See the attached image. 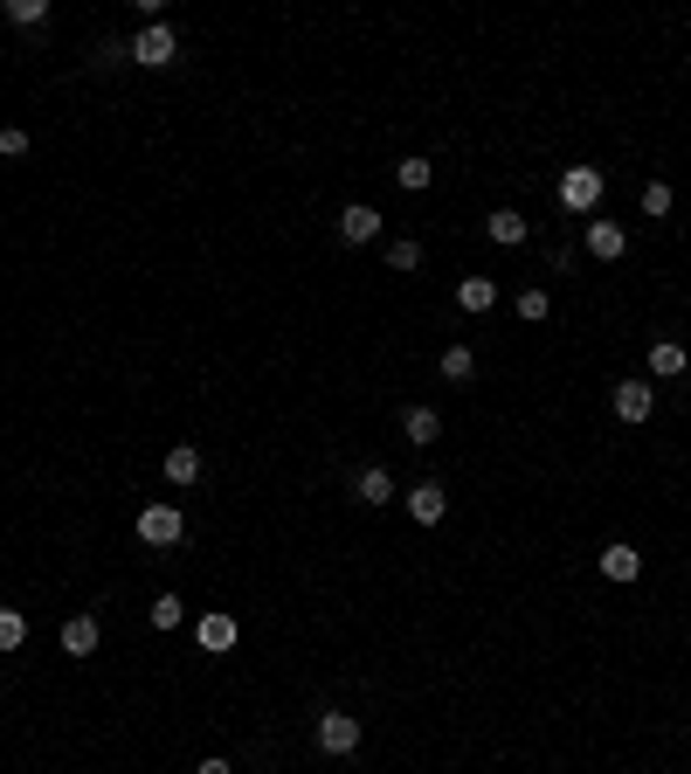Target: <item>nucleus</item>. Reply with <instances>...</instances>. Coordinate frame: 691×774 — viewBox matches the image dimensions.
Wrapping results in <instances>:
<instances>
[{"label": "nucleus", "mask_w": 691, "mask_h": 774, "mask_svg": "<svg viewBox=\"0 0 691 774\" xmlns=\"http://www.w3.org/2000/svg\"><path fill=\"white\" fill-rule=\"evenodd\" d=\"M602 166H567V174H560V207H567V215H594V207H602Z\"/></svg>", "instance_id": "f257e3e1"}, {"label": "nucleus", "mask_w": 691, "mask_h": 774, "mask_svg": "<svg viewBox=\"0 0 691 774\" xmlns=\"http://www.w3.org/2000/svg\"><path fill=\"white\" fill-rule=\"evenodd\" d=\"M98 644H104V622L98 616H69L63 622V657H98Z\"/></svg>", "instance_id": "9d476101"}, {"label": "nucleus", "mask_w": 691, "mask_h": 774, "mask_svg": "<svg viewBox=\"0 0 691 774\" xmlns=\"http://www.w3.org/2000/svg\"><path fill=\"white\" fill-rule=\"evenodd\" d=\"M609 408L623 415V422H650V408H657V388H650V381H623V388L609 394Z\"/></svg>", "instance_id": "0eeeda50"}, {"label": "nucleus", "mask_w": 691, "mask_h": 774, "mask_svg": "<svg viewBox=\"0 0 691 774\" xmlns=\"http://www.w3.org/2000/svg\"><path fill=\"white\" fill-rule=\"evenodd\" d=\"M457 305L471 312V318H484V312L498 305V284H491V277H463V284H457Z\"/></svg>", "instance_id": "f3484780"}, {"label": "nucleus", "mask_w": 691, "mask_h": 774, "mask_svg": "<svg viewBox=\"0 0 691 774\" xmlns=\"http://www.w3.org/2000/svg\"><path fill=\"white\" fill-rule=\"evenodd\" d=\"M194 774H235V767H229V761H221V753H208V761H201Z\"/></svg>", "instance_id": "bb28decb"}, {"label": "nucleus", "mask_w": 691, "mask_h": 774, "mask_svg": "<svg viewBox=\"0 0 691 774\" xmlns=\"http://www.w3.org/2000/svg\"><path fill=\"white\" fill-rule=\"evenodd\" d=\"M311 740H319V753H332V761H346L353 747H360V720H353V712H319V726H311Z\"/></svg>", "instance_id": "7ed1b4c3"}, {"label": "nucleus", "mask_w": 691, "mask_h": 774, "mask_svg": "<svg viewBox=\"0 0 691 774\" xmlns=\"http://www.w3.org/2000/svg\"><path fill=\"white\" fill-rule=\"evenodd\" d=\"M340 242H353V250H360V242H381V207L353 201L346 215H340Z\"/></svg>", "instance_id": "1a4fd4ad"}, {"label": "nucleus", "mask_w": 691, "mask_h": 774, "mask_svg": "<svg viewBox=\"0 0 691 774\" xmlns=\"http://www.w3.org/2000/svg\"><path fill=\"white\" fill-rule=\"evenodd\" d=\"M194 644L208 650V657L235 650V616H221V609H215V616H201V622H194Z\"/></svg>", "instance_id": "ddd939ff"}, {"label": "nucleus", "mask_w": 691, "mask_h": 774, "mask_svg": "<svg viewBox=\"0 0 691 774\" xmlns=\"http://www.w3.org/2000/svg\"><path fill=\"white\" fill-rule=\"evenodd\" d=\"M512 312H519V318H526V326H539V318H547V312H553V297H547V291H539V284H526V291H519V297H512Z\"/></svg>", "instance_id": "aec40b11"}, {"label": "nucleus", "mask_w": 691, "mask_h": 774, "mask_svg": "<svg viewBox=\"0 0 691 774\" xmlns=\"http://www.w3.org/2000/svg\"><path fill=\"white\" fill-rule=\"evenodd\" d=\"M395 180L408 187V194H422V187L436 180V166H428V160H401V166H395Z\"/></svg>", "instance_id": "5701e85b"}, {"label": "nucleus", "mask_w": 691, "mask_h": 774, "mask_svg": "<svg viewBox=\"0 0 691 774\" xmlns=\"http://www.w3.org/2000/svg\"><path fill=\"white\" fill-rule=\"evenodd\" d=\"M643 215H650V221L670 215V187H664V180H650V187H643Z\"/></svg>", "instance_id": "393cba45"}, {"label": "nucleus", "mask_w": 691, "mask_h": 774, "mask_svg": "<svg viewBox=\"0 0 691 774\" xmlns=\"http://www.w3.org/2000/svg\"><path fill=\"white\" fill-rule=\"evenodd\" d=\"M22 644H28V616H22V609H0V650L14 657Z\"/></svg>", "instance_id": "412c9836"}, {"label": "nucleus", "mask_w": 691, "mask_h": 774, "mask_svg": "<svg viewBox=\"0 0 691 774\" xmlns=\"http://www.w3.org/2000/svg\"><path fill=\"white\" fill-rule=\"evenodd\" d=\"M602 574H609V581H637V574H643V554L615 540V546H602Z\"/></svg>", "instance_id": "dca6fc26"}, {"label": "nucleus", "mask_w": 691, "mask_h": 774, "mask_svg": "<svg viewBox=\"0 0 691 774\" xmlns=\"http://www.w3.org/2000/svg\"><path fill=\"white\" fill-rule=\"evenodd\" d=\"M132 63H139V69H166V63H180V35L166 28V22H145V28L132 35Z\"/></svg>", "instance_id": "f03ea898"}, {"label": "nucleus", "mask_w": 691, "mask_h": 774, "mask_svg": "<svg viewBox=\"0 0 691 774\" xmlns=\"http://www.w3.org/2000/svg\"><path fill=\"white\" fill-rule=\"evenodd\" d=\"M401 505H408V519H415V525H443V512H450V491H443L436 478H422V484L401 491Z\"/></svg>", "instance_id": "423d86ee"}, {"label": "nucleus", "mask_w": 691, "mask_h": 774, "mask_svg": "<svg viewBox=\"0 0 691 774\" xmlns=\"http://www.w3.org/2000/svg\"><path fill=\"white\" fill-rule=\"evenodd\" d=\"M484 236H491L498 250H519V242L533 236V221L519 215V207H491V215H484Z\"/></svg>", "instance_id": "6e6552de"}, {"label": "nucleus", "mask_w": 691, "mask_h": 774, "mask_svg": "<svg viewBox=\"0 0 691 774\" xmlns=\"http://www.w3.org/2000/svg\"><path fill=\"white\" fill-rule=\"evenodd\" d=\"M436 367H443V381H457V388H463V381H477V353H471V346H450Z\"/></svg>", "instance_id": "6ab92c4d"}, {"label": "nucleus", "mask_w": 691, "mask_h": 774, "mask_svg": "<svg viewBox=\"0 0 691 774\" xmlns=\"http://www.w3.org/2000/svg\"><path fill=\"white\" fill-rule=\"evenodd\" d=\"M0 153L22 160V153H28V131H22V125H8V131H0Z\"/></svg>", "instance_id": "a878e982"}, {"label": "nucleus", "mask_w": 691, "mask_h": 774, "mask_svg": "<svg viewBox=\"0 0 691 774\" xmlns=\"http://www.w3.org/2000/svg\"><path fill=\"white\" fill-rule=\"evenodd\" d=\"M139 540H145V546H180V540H187L180 505H145V512H139Z\"/></svg>", "instance_id": "39448f33"}, {"label": "nucleus", "mask_w": 691, "mask_h": 774, "mask_svg": "<svg viewBox=\"0 0 691 774\" xmlns=\"http://www.w3.org/2000/svg\"><path fill=\"white\" fill-rule=\"evenodd\" d=\"M145 616H153V630H180V595H159Z\"/></svg>", "instance_id": "b1692460"}, {"label": "nucleus", "mask_w": 691, "mask_h": 774, "mask_svg": "<svg viewBox=\"0 0 691 774\" xmlns=\"http://www.w3.org/2000/svg\"><path fill=\"white\" fill-rule=\"evenodd\" d=\"M387 270H395V277H415V270H422V242H415V236L387 242Z\"/></svg>", "instance_id": "a211bd4d"}, {"label": "nucleus", "mask_w": 691, "mask_h": 774, "mask_svg": "<svg viewBox=\"0 0 691 774\" xmlns=\"http://www.w3.org/2000/svg\"><path fill=\"white\" fill-rule=\"evenodd\" d=\"M159 470H166V484H174V491L201 484V449H194V443H174V449L159 457Z\"/></svg>", "instance_id": "9b49d317"}, {"label": "nucleus", "mask_w": 691, "mask_h": 774, "mask_svg": "<svg viewBox=\"0 0 691 774\" xmlns=\"http://www.w3.org/2000/svg\"><path fill=\"white\" fill-rule=\"evenodd\" d=\"M684 367H691V353L678 346V339H657V346H650V373H657V381H678Z\"/></svg>", "instance_id": "2eb2a0df"}, {"label": "nucleus", "mask_w": 691, "mask_h": 774, "mask_svg": "<svg viewBox=\"0 0 691 774\" xmlns=\"http://www.w3.org/2000/svg\"><path fill=\"white\" fill-rule=\"evenodd\" d=\"M401 436H408V443H415V449H428V443H436V436H443V415H436V408H422V402H415V408H408V415H401Z\"/></svg>", "instance_id": "4468645a"}, {"label": "nucleus", "mask_w": 691, "mask_h": 774, "mask_svg": "<svg viewBox=\"0 0 691 774\" xmlns=\"http://www.w3.org/2000/svg\"><path fill=\"white\" fill-rule=\"evenodd\" d=\"M8 22L14 28H42L49 22V0H8Z\"/></svg>", "instance_id": "4be33fe9"}, {"label": "nucleus", "mask_w": 691, "mask_h": 774, "mask_svg": "<svg viewBox=\"0 0 691 774\" xmlns=\"http://www.w3.org/2000/svg\"><path fill=\"white\" fill-rule=\"evenodd\" d=\"M346 498H353V505H367V512H381V505H395V498H401V491H395V470H387V464H367V470H353Z\"/></svg>", "instance_id": "20e7f679"}, {"label": "nucleus", "mask_w": 691, "mask_h": 774, "mask_svg": "<svg viewBox=\"0 0 691 774\" xmlns=\"http://www.w3.org/2000/svg\"><path fill=\"white\" fill-rule=\"evenodd\" d=\"M623 250H629V229H623V221H588V256L623 263Z\"/></svg>", "instance_id": "f8f14e48"}]
</instances>
